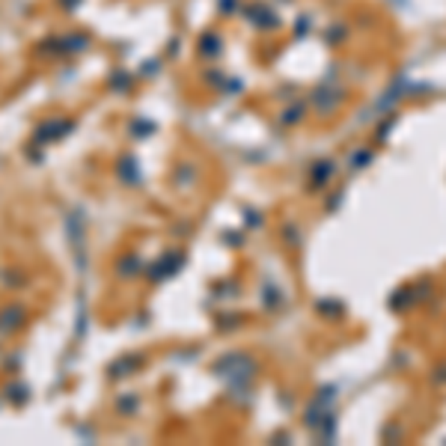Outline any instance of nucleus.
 Here are the masks:
<instances>
[{
	"instance_id": "obj_1",
	"label": "nucleus",
	"mask_w": 446,
	"mask_h": 446,
	"mask_svg": "<svg viewBox=\"0 0 446 446\" xmlns=\"http://www.w3.org/2000/svg\"><path fill=\"white\" fill-rule=\"evenodd\" d=\"M27 322V307L18 304V300H12V304H4L0 307V336H12L18 334Z\"/></svg>"
},
{
	"instance_id": "obj_2",
	"label": "nucleus",
	"mask_w": 446,
	"mask_h": 446,
	"mask_svg": "<svg viewBox=\"0 0 446 446\" xmlns=\"http://www.w3.org/2000/svg\"><path fill=\"white\" fill-rule=\"evenodd\" d=\"M71 128H75V122H71V119H48V122H42V125L36 128L33 140H36V143H54V140L66 137Z\"/></svg>"
},
{
	"instance_id": "obj_3",
	"label": "nucleus",
	"mask_w": 446,
	"mask_h": 446,
	"mask_svg": "<svg viewBox=\"0 0 446 446\" xmlns=\"http://www.w3.org/2000/svg\"><path fill=\"white\" fill-rule=\"evenodd\" d=\"M6 399L12 401V405H27V399H30V390H27L24 384H16V381H12V384L6 387Z\"/></svg>"
}]
</instances>
